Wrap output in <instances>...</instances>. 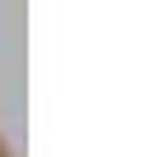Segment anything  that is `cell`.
<instances>
[{
    "mask_svg": "<svg viewBox=\"0 0 157 157\" xmlns=\"http://www.w3.org/2000/svg\"><path fill=\"white\" fill-rule=\"evenodd\" d=\"M0 157H19V152H14V143H10L5 133H0Z\"/></svg>",
    "mask_w": 157,
    "mask_h": 157,
    "instance_id": "cell-1",
    "label": "cell"
}]
</instances>
